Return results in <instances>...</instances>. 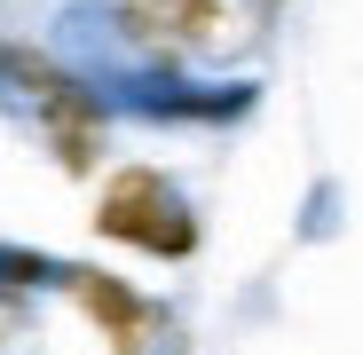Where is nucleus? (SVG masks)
Returning <instances> with one entry per match:
<instances>
[{"mask_svg":"<svg viewBox=\"0 0 363 355\" xmlns=\"http://www.w3.org/2000/svg\"><path fill=\"white\" fill-rule=\"evenodd\" d=\"M229 40H237L229 0H103V64H198Z\"/></svg>","mask_w":363,"mask_h":355,"instance_id":"f257e3e1","label":"nucleus"},{"mask_svg":"<svg viewBox=\"0 0 363 355\" xmlns=\"http://www.w3.org/2000/svg\"><path fill=\"white\" fill-rule=\"evenodd\" d=\"M95 229L135 245V253H150V261H190L198 253V213L158 166H118L103 182V198H95Z\"/></svg>","mask_w":363,"mask_h":355,"instance_id":"f03ea898","label":"nucleus"},{"mask_svg":"<svg viewBox=\"0 0 363 355\" xmlns=\"http://www.w3.org/2000/svg\"><path fill=\"white\" fill-rule=\"evenodd\" d=\"M9 79H16V95L40 111V127H48L55 158H64L72 174H87V166H95V150H103L111 95H103L95 79L64 72V64H48V55H32V47H9Z\"/></svg>","mask_w":363,"mask_h":355,"instance_id":"7ed1b4c3","label":"nucleus"},{"mask_svg":"<svg viewBox=\"0 0 363 355\" xmlns=\"http://www.w3.org/2000/svg\"><path fill=\"white\" fill-rule=\"evenodd\" d=\"M118 111H135V118H190V127H221V118H245L261 103L253 79H229V87H198L190 64H103L87 72Z\"/></svg>","mask_w":363,"mask_h":355,"instance_id":"20e7f679","label":"nucleus"},{"mask_svg":"<svg viewBox=\"0 0 363 355\" xmlns=\"http://www.w3.org/2000/svg\"><path fill=\"white\" fill-rule=\"evenodd\" d=\"M64 292L87 308V324L111 339V355H166V308H158V300L127 292L118 276H103V269H87V261H72Z\"/></svg>","mask_w":363,"mask_h":355,"instance_id":"39448f33","label":"nucleus"},{"mask_svg":"<svg viewBox=\"0 0 363 355\" xmlns=\"http://www.w3.org/2000/svg\"><path fill=\"white\" fill-rule=\"evenodd\" d=\"M332 229H340V182H332V174H316V182H308V205H300V237L324 245Z\"/></svg>","mask_w":363,"mask_h":355,"instance_id":"423d86ee","label":"nucleus"}]
</instances>
